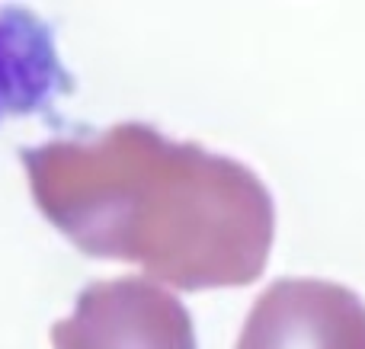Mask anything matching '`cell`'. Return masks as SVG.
Here are the masks:
<instances>
[{
    "label": "cell",
    "mask_w": 365,
    "mask_h": 349,
    "mask_svg": "<svg viewBox=\"0 0 365 349\" xmlns=\"http://www.w3.org/2000/svg\"><path fill=\"white\" fill-rule=\"evenodd\" d=\"M55 349H195L192 318L177 295L141 276L90 282L74 314L51 327Z\"/></svg>",
    "instance_id": "2"
},
{
    "label": "cell",
    "mask_w": 365,
    "mask_h": 349,
    "mask_svg": "<svg viewBox=\"0 0 365 349\" xmlns=\"http://www.w3.org/2000/svg\"><path fill=\"white\" fill-rule=\"evenodd\" d=\"M234 349H365V301L324 279H276Z\"/></svg>",
    "instance_id": "3"
},
{
    "label": "cell",
    "mask_w": 365,
    "mask_h": 349,
    "mask_svg": "<svg viewBox=\"0 0 365 349\" xmlns=\"http://www.w3.org/2000/svg\"><path fill=\"white\" fill-rule=\"evenodd\" d=\"M38 212L77 250L138 263L182 292L259 279L276 212L257 173L145 122L19 154Z\"/></svg>",
    "instance_id": "1"
}]
</instances>
